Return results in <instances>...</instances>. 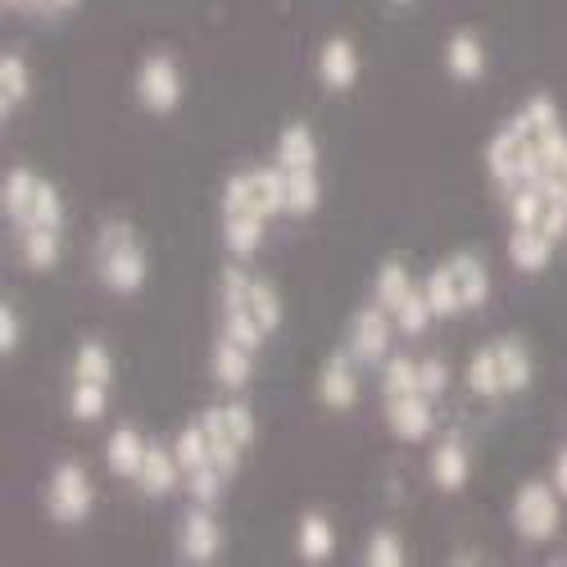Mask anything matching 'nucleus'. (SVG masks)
I'll return each mask as SVG.
<instances>
[{"label": "nucleus", "mask_w": 567, "mask_h": 567, "mask_svg": "<svg viewBox=\"0 0 567 567\" xmlns=\"http://www.w3.org/2000/svg\"><path fill=\"white\" fill-rule=\"evenodd\" d=\"M567 141L563 114L549 96H532L508 123H499V132L486 146V168L499 192H517V186L536 182V173L558 155V146Z\"/></svg>", "instance_id": "1"}, {"label": "nucleus", "mask_w": 567, "mask_h": 567, "mask_svg": "<svg viewBox=\"0 0 567 567\" xmlns=\"http://www.w3.org/2000/svg\"><path fill=\"white\" fill-rule=\"evenodd\" d=\"M218 296H223V332L246 341V346H264L277 327H281V296L272 281L255 277L250 268H241V259L223 268L218 281Z\"/></svg>", "instance_id": "2"}, {"label": "nucleus", "mask_w": 567, "mask_h": 567, "mask_svg": "<svg viewBox=\"0 0 567 567\" xmlns=\"http://www.w3.org/2000/svg\"><path fill=\"white\" fill-rule=\"evenodd\" d=\"M96 277L110 296H136L146 287L151 277V259H146V246H141V231L127 223V218H105L96 227Z\"/></svg>", "instance_id": "3"}, {"label": "nucleus", "mask_w": 567, "mask_h": 567, "mask_svg": "<svg viewBox=\"0 0 567 567\" xmlns=\"http://www.w3.org/2000/svg\"><path fill=\"white\" fill-rule=\"evenodd\" d=\"M422 291H427L436 318H454L463 309H482L491 300V268H486L482 255L458 250L422 277Z\"/></svg>", "instance_id": "4"}, {"label": "nucleus", "mask_w": 567, "mask_h": 567, "mask_svg": "<svg viewBox=\"0 0 567 567\" xmlns=\"http://www.w3.org/2000/svg\"><path fill=\"white\" fill-rule=\"evenodd\" d=\"M0 200H6V218L28 231V227H60L64 231V196L55 182H45L32 168H10L6 186H0Z\"/></svg>", "instance_id": "5"}, {"label": "nucleus", "mask_w": 567, "mask_h": 567, "mask_svg": "<svg viewBox=\"0 0 567 567\" xmlns=\"http://www.w3.org/2000/svg\"><path fill=\"white\" fill-rule=\"evenodd\" d=\"M223 214H255V218H277L287 214V182H281L277 164L264 168H241L223 186Z\"/></svg>", "instance_id": "6"}, {"label": "nucleus", "mask_w": 567, "mask_h": 567, "mask_svg": "<svg viewBox=\"0 0 567 567\" xmlns=\"http://www.w3.org/2000/svg\"><path fill=\"white\" fill-rule=\"evenodd\" d=\"M200 422H205V432H209V445H214L218 467L231 477V472L241 467V454L255 445V413H250V404H241V400L214 404V409L200 413Z\"/></svg>", "instance_id": "7"}, {"label": "nucleus", "mask_w": 567, "mask_h": 567, "mask_svg": "<svg viewBox=\"0 0 567 567\" xmlns=\"http://www.w3.org/2000/svg\"><path fill=\"white\" fill-rule=\"evenodd\" d=\"M513 532L527 545H545L563 527V495L554 482H523L513 495Z\"/></svg>", "instance_id": "8"}, {"label": "nucleus", "mask_w": 567, "mask_h": 567, "mask_svg": "<svg viewBox=\"0 0 567 567\" xmlns=\"http://www.w3.org/2000/svg\"><path fill=\"white\" fill-rule=\"evenodd\" d=\"M96 504V491H91V477L82 463H60L45 482V513L55 517L60 527H78L82 517Z\"/></svg>", "instance_id": "9"}, {"label": "nucleus", "mask_w": 567, "mask_h": 567, "mask_svg": "<svg viewBox=\"0 0 567 567\" xmlns=\"http://www.w3.org/2000/svg\"><path fill=\"white\" fill-rule=\"evenodd\" d=\"M400 332L395 318L382 309V305H363L354 318H350V337H346V350L354 354L359 368H382L391 359V337Z\"/></svg>", "instance_id": "10"}, {"label": "nucleus", "mask_w": 567, "mask_h": 567, "mask_svg": "<svg viewBox=\"0 0 567 567\" xmlns=\"http://www.w3.org/2000/svg\"><path fill=\"white\" fill-rule=\"evenodd\" d=\"M182 91H186V82H182V69H177V60L168 51H155V55L141 60L136 101H141L146 114H173L182 105Z\"/></svg>", "instance_id": "11"}, {"label": "nucleus", "mask_w": 567, "mask_h": 567, "mask_svg": "<svg viewBox=\"0 0 567 567\" xmlns=\"http://www.w3.org/2000/svg\"><path fill=\"white\" fill-rule=\"evenodd\" d=\"M177 549L186 563H214L223 554V527L214 517V504H192L182 513L177 527Z\"/></svg>", "instance_id": "12"}, {"label": "nucleus", "mask_w": 567, "mask_h": 567, "mask_svg": "<svg viewBox=\"0 0 567 567\" xmlns=\"http://www.w3.org/2000/svg\"><path fill=\"white\" fill-rule=\"evenodd\" d=\"M318 400H322V409H332V413L354 409V400H359V363H354L350 350L332 354L318 368Z\"/></svg>", "instance_id": "13"}, {"label": "nucleus", "mask_w": 567, "mask_h": 567, "mask_svg": "<svg viewBox=\"0 0 567 567\" xmlns=\"http://www.w3.org/2000/svg\"><path fill=\"white\" fill-rule=\"evenodd\" d=\"M432 404H436V400H427L422 391H413V395H391V400H386V427H391V436L404 441V445L427 441V436H432Z\"/></svg>", "instance_id": "14"}, {"label": "nucleus", "mask_w": 567, "mask_h": 567, "mask_svg": "<svg viewBox=\"0 0 567 567\" xmlns=\"http://www.w3.org/2000/svg\"><path fill=\"white\" fill-rule=\"evenodd\" d=\"M209 372H214V382L227 386V391L250 386V377H255V346L218 332V341H214V350H209Z\"/></svg>", "instance_id": "15"}, {"label": "nucleus", "mask_w": 567, "mask_h": 567, "mask_svg": "<svg viewBox=\"0 0 567 567\" xmlns=\"http://www.w3.org/2000/svg\"><path fill=\"white\" fill-rule=\"evenodd\" d=\"M318 82L327 91H350L359 82V45L350 37H327L318 51Z\"/></svg>", "instance_id": "16"}, {"label": "nucleus", "mask_w": 567, "mask_h": 567, "mask_svg": "<svg viewBox=\"0 0 567 567\" xmlns=\"http://www.w3.org/2000/svg\"><path fill=\"white\" fill-rule=\"evenodd\" d=\"M554 236H545L540 227H523V223H508V264L517 268V272H527V277H536V272H545L549 268V259H554Z\"/></svg>", "instance_id": "17"}, {"label": "nucleus", "mask_w": 567, "mask_h": 567, "mask_svg": "<svg viewBox=\"0 0 567 567\" xmlns=\"http://www.w3.org/2000/svg\"><path fill=\"white\" fill-rule=\"evenodd\" d=\"M272 164L281 168V173H318V136H313V127L309 123H287L277 132V155H272Z\"/></svg>", "instance_id": "18"}, {"label": "nucleus", "mask_w": 567, "mask_h": 567, "mask_svg": "<svg viewBox=\"0 0 567 567\" xmlns=\"http://www.w3.org/2000/svg\"><path fill=\"white\" fill-rule=\"evenodd\" d=\"M136 491L141 495H151V499H164L168 491H177V482H182V463H177V454L173 450H164V445H146V458H141V467H136Z\"/></svg>", "instance_id": "19"}, {"label": "nucleus", "mask_w": 567, "mask_h": 567, "mask_svg": "<svg viewBox=\"0 0 567 567\" xmlns=\"http://www.w3.org/2000/svg\"><path fill=\"white\" fill-rule=\"evenodd\" d=\"M445 69H450L454 82H482L486 78V41L477 32L458 28L445 41Z\"/></svg>", "instance_id": "20"}, {"label": "nucleus", "mask_w": 567, "mask_h": 567, "mask_svg": "<svg viewBox=\"0 0 567 567\" xmlns=\"http://www.w3.org/2000/svg\"><path fill=\"white\" fill-rule=\"evenodd\" d=\"M372 291H377V305H382L391 318L422 291V281H413L409 264L404 259H382V268H377V281H372Z\"/></svg>", "instance_id": "21"}, {"label": "nucleus", "mask_w": 567, "mask_h": 567, "mask_svg": "<svg viewBox=\"0 0 567 567\" xmlns=\"http://www.w3.org/2000/svg\"><path fill=\"white\" fill-rule=\"evenodd\" d=\"M427 477H432V486L445 491V495H454V491L467 486L472 463H467V450H463L454 436H445V441L432 450V458H427Z\"/></svg>", "instance_id": "22"}, {"label": "nucleus", "mask_w": 567, "mask_h": 567, "mask_svg": "<svg viewBox=\"0 0 567 567\" xmlns=\"http://www.w3.org/2000/svg\"><path fill=\"white\" fill-rule=\"evenodd\" d=\"M495 354H499V372H504V395H517V391H527L532 386V377H536V359L527 350L523 337H499L491 341Z\"/></svg>", "instance_id": "23"}, {"label": "nucleus", "mask_w": 567, "mask_h": 567, "mask_svg": "<svg viewBox=\"0 0 567 567\" xmlns=\"http://www.w3.org/2000/svg\"><path fill=\"white\" fill-rule=\"evenodd\" d=\"M23 101H32V69L23 64L19 51H6L0 55V114H14Z\"/></svg>", "instance_id": "24"}, {"label": "nucleus", "mask_w": 567, "mask_h": 567, "mask_svg": "<svg viewBox=\"0 0 567 567\" xmlns=\"http://www.w3.org/2000/svg\"><path fill=\"white\" fill-rule=\"evenodd\" d=\"M264 231H268V218H255V214H223V246L231 259H250L259 246H264Z\"/></svg>", "instance_id": "25"}, {"label": "nucleus", "mask_w": 567, "mask_h": 567, "mask_svg": "<svg viewBox=\"0 0 567 567\" xmlns=\"http://www.w3.org/2000/svg\"><path fill=\"white\" fill-rule=\"evenodd\" d=\"M19 259L32 272H51L60 264V227H28V231H19Z\"/></svg>", "instance_id": "26"}, {"label": "nucleus", "mask_w": 567, "mask_h": 567, "mask_svg": "<svg viewBox=\"0 0 567 567\" xmlns=\"http://www.w3.org/2000/svg\"><path fill=\"white\" fill-rule=\"evenodd\" d=\"M141 458H146V441H141L136 427H114L110 441H105V463L114 477H136Z\"/></svg>", "instance_id": "27"}, {"label": "nucleus", "mask_w": 567, "mask_h": 567, "mask_svg": "<svg viewBox=\"0 0 567 567\" xmlns=\"http://www.w3.org/2000/svg\"><path fill=\"white\" fill-rule=\"evenodd\" d=\"M296 545H300V558L305 563H327L337 549V532L327 523L322 513H305L300 517V532H296Z\"/></svg>", "instance_id": "28"}, {"label": "nucleus", "mask_w": 567, "mask_h": 567, "mask_svg": "<svg viewBox=\"0 0 567 567\" xmlns=\"http://www.w3.org/2000/svg\"><path fill=\"white\" fill-rule=\"evenodd\" d=\"M467 391L482 400H499L504 395V372H499V354L495 346H482L467 359Z\"/></svg>", "instance_id": "29"}, {"label": "nucleus", "mask_w": 567, "mask_h": 567, "mask_svg": "<svg viewBox=\"0 0 567 567\" xmlns=\"http://www.w3.org/2000/svg\"><path fill=\"white\" fill-rule=\"evenodd\" d=\"M73 382H101L110 386L114 382V359L101 341H82L78 354H73Z\"/></svg>", "instance_id": "30"}, {"label": "nucleus", "mask_w": 567, "mask_h": 567, "mask_svg": "<svg viewBox=\"0 0 567 567\" xmlns=\"http://www.w3.org/2000/svg\"><path fill=\"white\" fill-rule=\"evenodd\" d=\"M105 409H110V386H101V382H73V391H69V413L73 417L96 422V417H105Z\"/></svg>", "instance_id": "31"}, {"label": "nucleus", "mask_w": 567, "mask_h": 567, "mask_svg": "<svg viewBox=\"0 0 567 567\" xmlns=\"http://www.w3.org/2000/svg\"><path fill=\"white\" fill-rule=\"evenodd\" d=\"M413 391H422V386H417V359L391 354V359L382 363V400H391V395H413Z\"/></svg>", "instance_id": "32"}, {"label": "nucleus", "mask_w": 567, "mask_h": 567, "mask_svg": "<svg viewBox=\"0 0 567 567\" xmlns=\"http://www.w3.org/2000/svg\"><path fill=\"white\" fill-rule=\"evenodd\" d=\"M363 563L368 567H400L404 563V545H400V536L395 532H372L368 536V549H363Z\"/></svg>", "instance_id": "33"}, {"label": "nucleus", "mask_w": 567, "mask_h": 567, "mask_svg": "<svg viewBox=\"0 0 567 567\" xmlns=\"http://www.w3.org/2000/svg\"><path fill=\"white\" fill-rule=\"evenodd\" d=\"M417 386H422L427 400H441L445 386H450V363L445 359H422L417 363Z\"/></svg>", "instance_id": "34"}, {"label": "nucleus", "mask_w": 567, "mask_h": 567, "mask_svg": "<svg viewBox=\"0 0 567 567\" xmlns=\"http://www.w3.org/2000/svg\"><path fill=\"white\" fill-rule=\"evenodd\" d=\"M6 10H23V14H41V19H55V14H69L78 10V0H0Z\"/></svg>", "instance_id": "35"}, {"label": "nucleus", "mask_w": 567, "mask_h": 567, "mask_svg": "<svg viewBox=\"0 0 567 567\" xmlns=\"http://www.w3.org/2000/svg\"><path fill=\"white\" fill-rule=\"evenodd\" d=\"M19 337H23V318H19L14 300H6V305H0V350L14 354L19 350Z\"/></svg>", "instance_id": "36"}, {"label": "nucleus", "mask_w": 567, "mask_h": 567, "mask_svg": "<svg viewBox=\"0 0 567 567\" xmlns=\"http://www.w3.org/2000/svg\"><path fill=\"white\" fill-rule=\"evenodd\" d=\"M554 486L567 499V450H558V458H554Z\"/></svg>", "instance_id": "37"}, {"label": "nucleus", "mask_w": 567, "mask_h": 567, "mask_svg": "<svg viewBox=\"0 0 567 567\" xmlns=\"http://www.w3.org/2000/svg\"><path fill=\"white\" fill-rule=\"evenodd\" d=\"M391 6H409V0H391Z\"/></svg>", "instance_id": "38"}]
</instances>
